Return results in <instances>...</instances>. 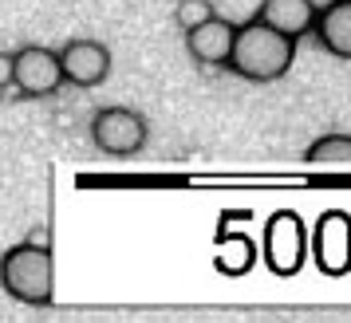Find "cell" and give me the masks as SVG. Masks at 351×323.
I'll use <instances>...</instances> for the list:
<instances>
[{
    "mask_svg": "<svg viewBox=\"0 0 351 323\" xmlns=\"http://www.w3.org/2000/svg\"><path fill=\"white\" fill-rule=\"evenodd\" d=\"M233 28L237 24H229L221 16H209L202 24H193L186 28V48L197 64H209V67H225L229 60V48H233Z\"/></svg>",
    "mask_w": 351,
    "mask_h": 323,
    "instance_id": "ba28073f",
    "label": "cell"
},
{
    "mask_svg": "<svg viewBox=\"0 0 351 323\" xmlns=\"http://www.w3.org/2000/svg\"><path fill=\"white\" fill-rule=\"evenodd\" d=\"M0 288L16 304L48 307L56 304V260L48 244L20 241L0 257Z\"/></svg>",
    "mask_w": 351,
    "mask_h": 323,
    "instance_id": "7a4b0ae2",
    "label": "cell"
},
{
    "mask_svg": "<svg viewBox=\"0 0 351 323\" xmlns=\"http://www.w3.org/2000/svg\"><path fill=\"white\" fill-rule=\"evenodd\" d=\"M308 260V229L296 209H276L265 225V264L276 276H296Z\"/></svg>",
    "mask_w": 351,
    "mask_h": 323,
    "instance_id": "3957f363",
    "label": "cell"
},
{
    "mask_svg": "<svg viewBox=\"0 0 351 323\" xmlns=\"http://www.w3.org/2000/svg\"><path fill=\"white\" fill-rule=\"evenodd\" d=\"M91 142L103 150V154H111V158H127V154H138L146 146V118L138 111H130V107H103L95 111L91 118Z\"/></svg>",
    "mask_w": 351,
    "mask_h": 323,
    "instance_id": "5b68a950",
    "label": "cell"
},
{
    "mask_svg": "<svg viewBox=\"0 0 351 323\" xmlns=\"http://www.w3.org/2000/svg\"><path fill=\"white\" fill-rule=\"evenodd\" d=\"M308 253L316 257V268L324 276L351 272V213L328 209L319 213L316 229L308 233Z\"/></svg>",
    "mask_w": 351,
    "mask_h": 323,
    "instance_id": "277c9868",
    "label": "cell"
},
{
    "mask_svg": "<svg viewBox=\"0 0 351 323\" xmlns=\"http://www.w3.org/2000/svg\"><path fill=\"white\" fill-rule=\"evenodd\" d=\"M256 20L269 24V28H276V32L292 36V40H300V36L312 32L316 4H312V0H261Z\"/></svg>",
    "mask_w": 351,
    "mask_h": 323,
    "instance_id": "30bf717a",
    "label": "cell"
},
{
    "mask_svg": "<svg viewBox=\"0 0 351 323\" xmlns=\"http://www.w3.org/2000/svg\"><path fill=\"white\" fill-rule=\"evenodd\" d=\"M256 260V244L249 233H225L217 229V257H213V268L221 276H245Z\"/></svg>",
    "mask_w": 351,
    "mask_h": 323,
    "instance_id": "8fae6325",
    "label": "cell"
},
{
    "mask_svg": "<svg viewBox=\"0 0 351 323\" xmlns=\"http://www.w3.org/2000/svg\"><path fill=\"white\" fill-rule=\"evenodd\" d=\"M4 87H12V55L8 51H0V91Z\"/></svg>",
    "mask_w": 351,
    "mask_h": 323,
    "instance_id": "5bb4252c",
    "label": "cell"
},
{
    "mask_svg": "<svg viewBox=\"0 0 351 323\" xmlns=\"http://www.w3.org/2000/svg\"><path fill=\"white\" fill-rule=\"evenodd\" d=\"M304 162L312 166H351V134H319L304 150Z\"/></svg>",
    "mask_w": 351,
    "mask_h": 323,
    "instance_id": "7c38bea8",
    "label": "cell"
},
{
    "mask_svg": "<svg viewBox=\"0 0 351 323\" xmlns=\"http://www.w3.org/2000/svg\"><path fill=\"white\" fill-rule=\"evenodd\" d=\"M312 32H316L319 48L332 51L335 60H351V0H332L316 8Z\"/></svg>",
    "mask_w": 351,
    "mask_h": 323,
    "instance_id": "9c48e42d",
    "label": "cell"
},
{
    "mask_svg": "<svg viewBox=\"0 0 351 323\" xmlns=\"http://www.w3.org/2000/svg\"><path fill=\"white\" fill-rule=\"evenodd\" d=\"M292 60H296V40L253 16L233 28V48H229L225 71H233L237 79H249V83H272V79H285Z\"/></svg>",
    "mask_w": 351,
    "mask_h": 323,
    "instance_id": "6da1fadb",
    "label": "cell"
},
{
    "mask_svg": "<svg viewBox=\"0 0 351 323\" xmlns=\"http://www.w3.org/2000/svg\"><path fill=\"white\" fill-rule=\"evenodd\" d=\"M56 55H60V75L71 87H83L87 91V87L107 83V75H111V51H107V44H99V40H71Z\"/></svg>",
    "mask_w": 351,
    "mask_h": 323,
    "instance_id": "52a82bcc",
    "label": "cell"
},
{
    "mask_svg": "<svg viewBox=\"0 0 351 323\" xmlns=\"http://www.w3.org/2000/svg\"><path fill=\"white\" fill-rule=\"evenodd\" d=\"M174 16H178V24H182V32H186V28H193V24L217 16V12H213V4H209V0H178Z\"/></svg>",
    "mask_w": 351,
    "mask_h": 323,
    "instance_id": "4fadbf2b",
    "label": "cell"
},
{
    "mask_svg": "<svg viewBox=\"0 0 351 323\" xmlns=\"http://www.w3.org/2000/svg\"><path fill=\"white\" fill-rule=\"evenodd\" d=\"M60 83H64V75H60V55L51 48H20L16 55H12V87H16L20 95L28 99H48L60 91Z\"/></svg>",
    "mask_w": 351,
    "mask_h": 323,
    "instance_id": "8992f818",
    "label": "cell"
}]
</instances>
